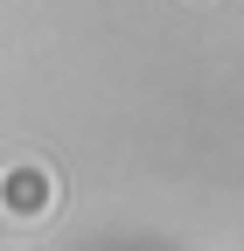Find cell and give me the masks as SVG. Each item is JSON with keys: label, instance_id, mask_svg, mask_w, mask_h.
Wrapping results in <instances>:
<instances>
[{"label": "cell", "instance_id": "obj_1", "mask_svg": "<svg viewBox=\"0 0 244 251\" xmlns=\"http://www.w3.org/2000/svg\"><path fill=\"white\" fill-rule=\"evenodd\" d=\"M56 209H63V175H56L42 153H21V161L0 168V216H7V224L42 230Z\"/></svg>", "mask_w": 244, "mask_h": 251}, {"label": "cell", "instance_id": "obj_2", "mask_svg": "<svg viewBox=\"0 0 244 251\" xmlns=\"http://www.w3.org/2000/svg\"><path fill=\"white\" fill-rule=\"evenodd\" d=\"M189 7H217V0H189Z\"/></svg>", "mask_w": 244, "mask_h": 251}]
</instances>
